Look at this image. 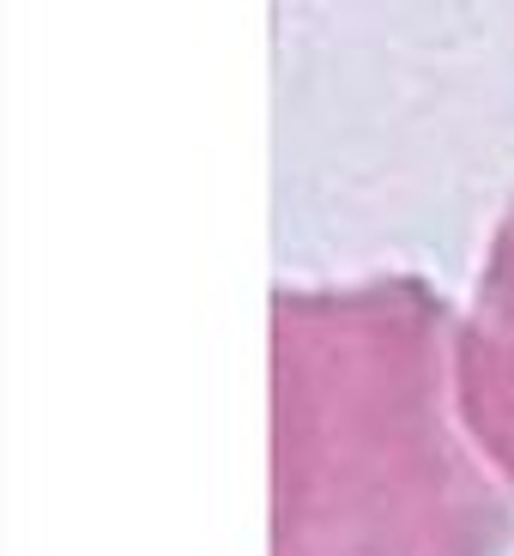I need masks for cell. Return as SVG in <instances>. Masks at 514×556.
<instances>
[{
	"label": "cell",
	"mask_w": 514,
	"mask_h": 556,
	"mask_svg": "<svg viewBox=\"0 0 514 556\" xmlns=\"http://www.w3.org/2000/svg\"><path fill=\"white\" fill-rule=\"evenodd\" d=\"M454 333L417 273L273 291V556H509L514 490L460 417Z\"/></svg>",
	"instance_id": "1"
},
{
	"label": "cell",
	"mask_w": 514,
	"mask_h": 556,
	"mask_svg": "<svg viewBox=\"0 0 514 556\" xmlns=\"http://www.w3.org/2000/svg\"><path fill=\"white\" fill-rule=\"evenodd\" d=\"M454 393L460 417L485 459L514 490V206L490 230L473 303L454 333Z\"/></svg>",
	"instance_id": "2"
}]
</instances>
